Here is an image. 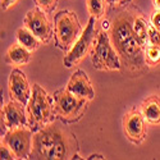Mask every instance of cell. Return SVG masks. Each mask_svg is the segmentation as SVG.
<instances>
[{"instance_id":"25","label":"cell","mask_w":160,"mask_h":160,"mask_svg":"<svg viewBox=\"0 0 160 160\" xmlns=\"http://www.w3.org/2000/svg\"><path fill=\"white\" fill-rule=\"evenodd\" d=\"M17 2H18V0H0V4H2V10L3 12L8 10L12 5H14Z\"/></svg>"},{"instance_id":"19","label":"cell","mask_w":160,"mask_h":160,"mask_svg":"<svg viewBox=\"0 0 160 160\" xmlns=\"http://www.w3.org/2000/svg\"><path fill=\"white\" fill-rule=\"evenodd\" d=\"M145 59L149 65H156L160 63V46L159 45H148L145 48Z\"/></svg>"},{"instance_id":"2","label":"cell","mask_w":160,"mask_h":160,"mask_svg":"<svg viewBox=\"0 0 160 160\" xmlns=\"http://www.w3.org/2000/svg\"><path fill=\"white\" fill-rule=\"evenodd\" d=\"M76 141L71 133L57 123H51L35 132L32 137L31 159L63 160L72 159Z\"/></svg>"},{"instance_id":"5","label":"cell","mask_w":160,"mask_h":160,"mask_svg":"<svg viewBox=\"0 0 160 160\" xmlns=\"http://www.w3.org/2000/svg\"><path fill=\"white\" fill-rule=\"evenodd\" d=\"M54 28L57 44L62 50H71L77 38L81 35V23L76 13L69 10H60L55 14Z\"/></svg>"},{"instance_id":"10","label":"cell","mask_w":160,"mask_h":160,"mask_svg":"<svg viewBox=\"0 0 160 160\" xmlns=\"http://www.w3.org/2000/svg\"><path fill=\"white\" fill-rule=\"evenodd\" d=\"M23 104L10 100L2 109V137L7 133V129L18 128L28 124L27 115L24 113Z\"/></svg>"},{"instance_id":"3","label":"cell","mask_w":160,"mask_h":160,"mask_svg":"<svg viewBox=\"0 0 160 160\" xmlns=\"http://www.w3.org/2000/svg\"><path fill=\"white\" fill-rule=\"evenodd\" d=\"M54 99L38 83H35L27 104L28 127L33 132H37L54 121Z\"/></svg>"},{"instance_id":"24","label":"cell","mask_w":160,"mask_h":160,"mask_svg":"<svg viewBox=\"0 0 160 160\" xmlns=\"http://www.w3.org/2000/svg\"><path fill=\"white\" fill-rule=\"evenodd\" d=\"M106 4L110 5V7H123L128 3H131V0H105Z\"/></svg>"},{"instance_id":"20","label":"cell","mask_w":160,"mask_h":160,"mask_svg":"<svg viewBox=\"0 0 160 160\" xmlns=\"http://www.w3.org/2000/svg\"><path fill=\"white\" fill-rule=\"evenodd\" d=\"M35 2L37 7H40L45 13H51L58 4V0H35Z\"/></svg>"},{"instance_id":"21","label":"cell","mask_w":160,"mask_h":160,"mask_svg":"<svg viewBox=\"0 0 160 160\" xmlns=\"http://www.w3.org/2000/svg\"><path fill=\"white\" fill-rule=\"evenodd\" d=\"M149 41L150 44L160 46V30L155 28L152 24H149Z\"/></svg>"},{"instance_id":"27","label":"cell","mask_w":160,"mask_h":160,"mask_svg":"<svg viewBox=\"0 0 160 160\" xmlns=\"http://www.w3.org/2000/svg\"><path fill=\"white\" fill-rule=\"evenodd\" d=\"M87 159H104V156H102V155H91V156L87 158Z\"/></svg>"},{"instance_id":"22","label":"cell","mask_w":160,"mask_h":160,"mask_svg":"<svg viewBox=\"0 0 160 160\" xmlns=\"http://www.w3.org/2000/svg\"><path fill=\"white\" fill-rule=\"evenodd\" d=\"M0 155H2V160H9V159H17L14 152H13L8 146L2 142V150H0Z\"/></svg>"},{"instance_id":"16","label":"cell","mask_w":160,"mask_h":160,"mask_svg":"<svg viewBox=\"0 0 160 160\" xmlns=\"http://www.w3.org/2000/svg\"><path fill=\"white\" fill-rule=\"evenodd\" d=\"M17 42L30 51H35L40 45V40L27 27H21L17 30Z\"/></svg>"},{"instance_id":"12","label":"cell","mask_w":160,"mask_h":160,"mask_svg":"<svg viewBox=\"0 0 160 160\" xmlns=\"http://www.w3.org/2000/svg\"><path fill=\"white\" fill-rule=\"evenodd\" d=\"M145 117L141 110L132 109L123 118V128L127 133L128 138L133 143H141L146 137V127H145Z\"/></svg>"},{"instance_id":"14","label":"cell","mask_w":160,"mask_h":160,"mask_svg":"<svg viewBox=\"0 0 160 160\" xmlns=\"http://www.w3.org/2000/svg\"><path fill=\"white\" fill-rule=\"evenodd\" d=\"M141 113L146 122L151 124H160V98L152 95L146 99L141 105Z\"/></svg>"},{"instance_id":"13","label":"cell","mask_w":160,"mask_h":160,"mask_svg":"<svg viewBox=\"0 0 160 160\" xmlns=\"http://www.w3.org/2000/svg\"><path fill=\"white\" fill-rule=\"evenodd\" d=\"M65 88L69 92H72L73 95L81 98V99L92 100L95 98V91L92 88L90 79H88L87 74L81 69L76 71L72 74V77L68 81V85H67Z\"/></svg>"},{"instance_id":"9","label":"cell","mask_w":160,"mask_h":160,"mask_svg":"<svg viewBox=\"0 0 160 160\" xmlns=\"http://www.w3.org/2000/svg\"><path fill=\"white\" fill-rule=\"evenodd\" d=\"M23 22H24L26 27H27L41 42L48 44L51 40L52 27L45 16V12L40 7L31 9L27 14H26Z\"/></svg>"},{"instance_id":"17","label":"cell","mask_w":160,"mask_h":160,"mask_svg":"<svg viewBox=\"0 0 160 160\" xmlns=\"http://www.w3.org/2000/svg\"><path fill=\"white\" fill-rule=\"evenodd\" d=\"M133 32H135L137 40L143 48L148 46V42H150L149 41V24L140 16H136L135 19H133Z\"/></svg>"},{"instance_id":"11","label":"cell","mask_w":160,"mask_h":160,"mask_svg":"<svg viewBox=\"0 0 160 160\" xmlns=\"http://www.w3.org/2000/svg\"><path fill=\"white\" fill-rule=\"evenodd\" d=\"M8 91L12 100L27 105L32 95V90L26 74L19 69H13L8 81Z\"/></svg>"},{"instance_id":"6","label":"cell","mask_w":160,"mask_h":160,"mask_svg":"<svg viewBox=\"0 0 160 160\" xmlns=\"http://www.w3.org/2000/svg\"><path fill=\"white\" fill-rule=\"evenodd\" d=\"M52 99H54L55 115L65 123L77 122L82 117L88 101L73 95L67 88L57 91Z\"/></svg>"},{"instance_id":"4","label":"cell","mask_w":160,"mask_h":160,"mask_svg":"<svg viewBox=\"0 0 160 160\" xmlns=\"http://www.w3.org/2000/svg\"><path fill=\"white\" fill-rule=\"evenodd\" d=\"M92 65L99 71H121L122 60L112 44L110 35L105 31L99 32L94 49L91 51Z\"/></svg>"},{"instance_id":"26","label":"cell","mask_w":160,"mask_h":160,"mask_svg":"<svg viewBox=\"0 0 160 160\" xmlns=\"http://www.w3.org/2000/svg\"><path fill=\"white\" fill-rule=\"evenodd\" d=\"M152 4L155 9H160V0H152Z\"/></svg>"},{"instance_id":"7","label":"cell","mask_w":160,"mask_h":160,"mask_svg":"<svg viewBox=\"0 0 160 160\" xmlns=\"http://www.w3.org/2000/svg\"><path fill=\"white\" fill-rule=\"evenodd\" d=\"M96 18L95 17H90L87 26L85 27V30L82 31V33L79 35V37L77 38V41L74 42V45L71 48V50L68 51V54L64 58V65L67 68H72L73 65H76L77 63L81 62L90 51L92 44L96 41L98 37V30H96Z\"/></svg>"},{"instance_id":"15","label":"cell","mask_w":160,"mask_h":160,"mask_svg":"<svg viewBox=\"0 0 160 160\" xmlns=\"http://www.w3.org/2000/svg\"><path fill=\"white\" fill-rule=\"evenodd\" d=\"M31 58V51L19 42L13 44L5 54V62L9 64H27Z\"/></svg>"},{"instance_id":"1","label":"cell","mask_w":160,"mask_h":160,"mask_svg":"<svg viewBox=\"0 0 160 160\" xmlns=\"http://www.w3.org/2000/svg\"><path fill=\"white\" fill-rule=\"evenodd\" d=\"M135 13L124 10L117 14L110 24V38L114 49L122 60V68L132 74H142L148 72V63L145 59V48L140 44L133 32Z\"/></svg>"},{"instance_id":"23","label":"cell","mask_w":160,"mask_h":160,"mask_svg":"<svg viewBox=\"0 0 160 160\" xmlns=\"http://www.w3.org/2000/svg\"><path fill=\"white\" fill-rule=\"evenodd\" d=\"M150 22L155 28L160 30V9H154L151 18H150Z\"/></svg>"},{"instance_id":"18","label":"cell","mask_w":160,"mask_h":160,"mask_svg":"<svg viewBox=\"0 0 160 160\" xmlns=\"http://www.w3.org/2000/svg\"><path fill=\"white\" fill-rule=\"evenodd\" d=\"M105 0H86V7L90 16L100 19L105 13Z\"/></svg>"},{"instance_id":"8","label":"cell","mask_w":160,"mask_h":160,"mask_svg":"<svg viewBox=\"0 0 160 160\" xmlns=\"http://www.w3.org/2000/svg\"><path fill=\"white\" fill-rule=\"evenodd\" d=\"M32 129L24 126L8 129L2 142L14 152L17 159H28L32 152Z\"/></svg>"}]
</instances>
